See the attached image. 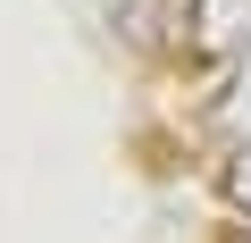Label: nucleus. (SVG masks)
Segmentation results:
<instances>
[{
	"label": "nucleus",
	"instance_id": "f257e3e1",
	"mask_svg": "<svg viewBox=\"0 0 251 243\" xmlns=\"http://www.w3.org/2000/svg\"><path fill=\"white\" fill-rule=\"evenodd\" d=\"M226 117H234V126H243V135H251V59L234 67V101H226Z\"/></svg>",
	"mask_w": 251,
	"mask_h": 243
},
{
	"label": "nucleus",
	"instance_id": "f03ea898",
	"mask_svg": "<svg viewBox=\"0 0 251 243\" xmlns=\"http://www.w3.org/2000/svg\"><path fill=\"white\" fill-rule=\"evenodd\" d=\"M234 193H243V201H251V151H243V160H234Z\"/></svg>",
	"mask_w": 251,
	"mask_h": 243
}]
</instances>
